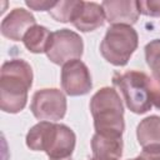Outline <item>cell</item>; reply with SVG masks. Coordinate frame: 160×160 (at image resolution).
Returning <instances> with one entry per match:
<instances>
[{
	"mask_svg": "<svg viewBox=\"0 0 160 160\" xmlns=\"http://www.w3.org/2000/svg\"><path fill=\"white\" fill-rule=\"evenodd\" d=\"M49 160H72L71 156L70 158H61V159H49Z\"/></svg>",
	"mask_w": 160,
	"mask_h": 160,
	"instance_id": "44dd1931",
	"label": "cell"
},
{
	"mask_svg": "<svg viewBox=\"0 0 160 160\" xmlns=\"http://www.w3.org/2000/svg\"><path fill=\"white\" fill-rule=\"evenodd\" d=\"M138 8L142 15L151 18L160 16V0H141L138 1Z\"/></svg>",
	"mask_w": 160,
	"mask_h": 160,
	"instance_id": "e0dca14e",
	"label": "cell"
},
{
	"mask_svg": "<svg viewBox=\"0 0 160 160\" xmlns=\"http://www.w3.org/2000/svg\"><path fill=\"white\" fill-rule=\"evenodd\" d=\"M105 21L106 18L101 4L94 1H82L71 24L78 30L82 32H89L102 26Z\"/></svg>",
	"mask_w": 160,
	"mask_h": 160,
	"instance_id": "8fae6325",
	"label": "cell"
},
{
	"mask_svg": "<svg viewBox=\"0 0 160 160\" xmlns=\"http://www.w3.org/2000/svg\"><path fill=\"white\" fill-rule=\"evenodd\" d=\"M146 160H160V146H148L142 148V151L140 154Z\"/></svg>",
	"mask_w": 160,
	"mask_h": 160,
	"instance_id": "d6986e66",
	"label": "cell"
},
{
	"mask_svg": "<svg viewBox=\"0 0 160 160\" xmlns=\"http://www.w3.org/2000/svg\"><path fill=\"white\" fill-rule=\"evenodd\" d=\"M32 69L22 59H11L0 70V109L18 114L26 106L28 92L32 86Z\"/></svg>",
	"mask_w": 160,
	"mask_h": 160,
	"instance_id": "7a4b0ae2",
	"label": "cell"
},
{
	"mask_svg": "<svg viewBox=\"0 0 160 160\" xmlns=\"http://www.w3.org/2000/svg\"><path fill=\"white\" fill-rule=\"evenodd\" d=\"M129 160H146L144 156H141V155H139V156H136V158H134V159H129Z\"/></svg>",
	"mask_w": 160,
	"mask_h": 160,
	"instance_id": "ffe728a7",
	"label": "cell"
},
{
	"mask_svg": "<svg viewBox=\"0 0 160 160\" xmlns=\"http://www.w3.org/2000/svg\"><path fill=\"white\" fill-rule=\"evenodd\" d=\"M112 85L120 90L126 108L134 114H145L152 106L160 110V84L139 70L114 72Z\"/></svg>",
	"mask_w": 160,
	"mask_h": 160,
	"instance_id": "6da1fadb",
	"label": "cell"
},
{
	"mask_svg": "<svg viewBox=\"0 0 160 160\" xmlns=\"http://www.w3.org/2000/svg\"><path fill=\"white\" fill-rule=\"evenodd\" d=\"M145 60L151 70V78L160 84V39H154L145 45Z\"/></svg>",
	"mask_w": 160,
	"mask_h": 160,
	"instance_id": "2e32d148",
	"label": "cell"
},
{
	"mask_svg": "<svg viewBox=\"0 0 160 160\" xmlns=\"http://www.w3.org/2000/svg\"><path fill=\"white\" fill-rule=\"evenodd\" d=\"M139 45V35L130 25H110L100 42L102 58L114 66H125Z\"/></svg>",
	"mask_w": 160,
	"mask_h": 160,
	"instance_id": "5b68a950",
	"label": "cell"
},
{
	"mask_svg": "<svg viewBox=\"0 0 160 160\" xmlns=\"http://www.w3.org/2000/svg\"><path fill=\"white\" fill-rule=\"evenodd\" d=\"M25 141L32 151H44L49 159H61L74 152L76 135L65 124L40 121L28 131Z\"/></svg>",
	"mask_w": 160,
	"mask_h": 160,
	"instance_id": "3957f363",
	"label": "cell"
},
{
	"mask_svg": "<svg viewBox=\"0 0 160 160\" xmlns=\"http://www.w3.org/2000/svg\"><path fill=\"white\" fill-rule=\"evenodd\" d=\"M34 25H36V20L30 11L22 8H15L2 19L0 31L4 38L12 41H20Z\"/></svg>",
	"mask_w": 160,
	"mask_h": 160,
	"instance_id": "9c48e42d",
	"label": "cell"
},
{
	"mask_svg": "<svg viewBox=\"0 0 160 160\" xmlns=\"http://www.w3.org/2000/svg\"><path fill=\"white\" fill-rule=\"evenodd\" d=\"M81 4V0H60L56 1L52 9L49 10V14L59 22H71Z\"/></svg>",
	"mask_w": 160,
	"mask_h": 160,
	"instance_id": "9a60e30c",
	"label": "cell"
},
{
	"mask_svg": "<svg viewBox=\"0 0 160 160\" xmlns=\"http://www.w3.org/2000/svg\"><path fill=\"white\" fill-rule=\"evenodd\" d=\"M55 4L56 1L54 0H26L25 1V5L35 11H45V10L49 11L55 6Z\"/></svg>",
	"mask_w": 160,
	"mask_h": 160,
	"instance_id": "ac0fdd59",
	"label": "cell"
},
{
	"mask_svg": "<svg viewBox=\"0 0 160 160\" xmlns=\"http://www.w3.org/2000/svg\"><path fill=\"white\" fill-rule=\"evenodd\" d=\"M106 21L111 25H134L140 15L136 0H105L101 2Z\"/></svg>",
	"mask_w": 160,
	"mask_h": 160,
	"instance_id": "30bf717a",
	"label": "cell"
},
{
	"mask_svg": "<svg viewBox=\"0 0 160 160\" xmlns=\"http://www.w3.org/2000/svg\"><path fill=\"white\" fill-rule=\"evenodd\" d=\"M66 96L59 89H40L31 98L30 110L40 121H59L66 114Z\"/></svg>",
	"mask_w": 160,
	"mask_h": 160,
	"instance_id": "52a82bcc",
	"label": "cell"
},
{
	"mask_svg": "<svg viewBox=\"0 0 160 160\" xmlns=\"http://www.w3.org/2000/svg\"><path fill=\"white\" fill-rule=\"evenodd\" d=\"M90 160H119V159H99V158H92Z\"/></svg>",
	"mask_w": 160,
	"mask_h": 160,
	"instance_id": "7402d4cb",
	"label": "cell"
},
{
	"mask_svg": "<svg viewBox=\"0 0 160 160\" xmlns=\"http://www.w3.org/2000/svg\"><path fill=\"white\" fill-rule=\"evenodd\" d=\"M122 136H110L95 132L91 138V151L94 158L120 159L122 155Z\"/></svg>",
	"mask_w": 160,
	"mask_h": 160,
	"instance_id": "7c38bea8",
	"label": "cell"
},
{
	"mask_svg": "<svg viewBox=\"0 0 160 160\" xmlns=\"http://www.w3.org/2000/svg\"><path fill=\"white\" fill-rule=\"evenodd\" d=\"M136 138L142 148L160 146V116L150 115L142 119L136 126Z\"/></svg>",
	"mask_w": 160,
	"mask_h": 160,
	"instance_id": "4fadbf2b",
	"label": "cell"
},
{
	"mask_svg": "<svg viewBox=\"0 0 160 160\" xmlns=\"http://www.w3.org/2000/svg\"><path fill=\"white\" fill-rule=\"evenodd\" d=\"M89 108L96 134L122 136L125 130L124 105L114 88L104 86L99 89L91 96Z\"/></svg>",
	"mask_w": 160,
	"mask_h": 160,
	"instance_id": "277c9868",
	"label": "cell"
},
{
	"mask_svg": "<svg viewBox=\"0 0 160 160\" xmlns=\"http://www.w3.org/2000/svg\"><path fill=\"white\" fill-rule=\"evenodd\" d=\"M82 52L84 41L81 36L70 29L52 31L45 51L48 59L56 65H64L71 60L80 59Z\"/></svg>",
	"mask_w": 160,
	"mask_h": 160,
	"instance_id": "8992f818",
	"label": "cell"
},
{
	"mask_svg": "<svg viewBox=\"0 0 160 160\" xmlns=\"http://www.w3.org/2000/svg\"><path fill=\"white\" fill-rule=\"evenodd\" d=\"M60 84L64 92L69 96H81L89 94L92 89L89 68L80 59L64 64L61 69Z\"/></svg>",
	"mask_w": 160,
	"mask_h": 160,
	"instance_id": "ba28073f",
	"label": "cell"
},
{
	"mask_svg": "<svg viewBox=\"0 0 160 160\" xmlns=\"http://www.w3.org/2000/svg\"><path fill=\"white\" fill-rule=\"evenodd\" d=\"M51 32L42 25H34L25 34L22 42L25 48L32 54H42L46 51Z\"/></svg>",
	"mask_w": 160,
	"mask_h": 160,
	"instance_id": "5bb4252c",
	"label": "cell"
}]
</instances>
